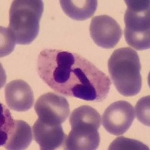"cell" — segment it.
<instances>
[{
    "label": "cell",
    "mask_w": 150,
    "mask_h": 150,
    "mask_svg": "<svg viewBox=\"0 0 150 150\" xmlns=\"http://www.w3.org/2000/svg\"><path fill=\"white\" fill-rule=\"evenodd\" d=\"M37 69L41 80L63 96L101 102L109 94L110 79L76 53L44 50L38 57Z\"/></svg>",
    "instance_id": "6da1fadb"
},
{
    "label": "cell",
    "mask_w": 150,
    "mask_h": 150,
    "mask_svg": "<svg viewBox=\"0 0 150 150\" xmlns=\"http://www.w3.org/2000/svg\"><path fill=\"white\" fill-rule=\"evenodd\" d=\"M108 71L116 90L125 97L134 96L142 88L140 58L134 50H116L108 60Z\"/></svg>",
    "instance_id": "7a4b0ae2"
},
{
    "label": "cell",
    "mask_w": 150,
    "mask_h": 150,
    "mask_svg": "<svg viewBox=\"0 0 150 150\" xmlns=\"http://www.w3.org/2000/svg\"><path fill=\"white\" fill-rule=\"evenodd\" d=\"M44 12L41 0H15L9 11L8 30L16 44L28 45L39 33L40 21Z\"/></svg>",
    "instance_id": "3957f363"
},
{
    "label": "cell",
    "mask_w": 150,
    "mask_h": 150,
    "mask_svg": "<svg viewBox=\"0 0 150 150\" xmlns=\"http://www.w3.org/2000/svg\"><path fill=\"white\" fill-rule=\"evenodd\" d=\"M128 8L124 16V35L127 44L137 50L150 47V2L126 0Z\"/></svg>",
    "instance_id": "277c9868"
},
{
    "label": "cell",
    "mask_w": 150,
    "mask_h": 150,
    "mask_svg": "<svg viewBox=\"0 0 150 150\" xmlns=\"http://www.w3.org/2000/svg\"><path fill=\"white\" fill-rule=\"evenodd\" d=\"M1 146L6 149H26L33 139V129L26 122L14 120L5 107L2 106Z\"/></svg>",
    "instance_id": "5b68a950"
},
{
    "label": "cell",
    "mask_w": 150,
    "mask_h": 150,
    "mask_svg": "<svg viewBox=\"0 0 150 150\" xmlns=\"http://www.w3.org/2000/svg\"><path fill=\"white\" fill-rule=\"evenodd\" d=\"M35 110L38 119L44 122L61 125L70 113V107L63 96L47 92L40 96L35 104Z\"/></svg>",
    "instance_id": "8992f818"
},
{
    "label": "cell",
    "mask_w": 150,
    "mask_h": 150,
    "mask_svg": "<svg viewBox=\"0 0 150 150\" xmlns=\"http://www.w3.org/2000/svg\"><path fill=\"white\" fill-rule=\"evenodd\" d=\"M135 118L134 108L129 102L119 101L112 103L103 113L102 124L112 135H122L130 128Z\"/></svg>",
    "instance_id": "52a82bcc"
},
{
    "label": "cell",
    "mask_w": 150,
    "mask_h": 150,
    "mask_svg": "<svg viewBox=\"0 0 150 150\" xmlns=\"http://www.w3.org/2000/svg\"><path fill=\"white\" fill-rule=\"evenodd\" d=\"M89 33L95 44L104 49L114 47L122 36L120 24L108 15L94 17L91 21Z\"/></svg>",
    "instance_id": "ba28073f"
},
{
    "label": "cell",
    "mask_w": 150,
    "mask_h": 150,
    "mask_svg": "<svg viewBox=\"0 0 150 150\" xmlns=\"http://www.w3.org/2000/svg\"><path fill=\"white\" fill-rule=\"evenodd\" d=\"M98 128L89 125H77L71 127V131L65 140L66 150H95L100 144Z\"/></svg>",
    "instance_id": "9c48e42d"
},
{
    "label": "cell",
    "mask_w": 150,
    "mask_h": 150,
    "mask_svg": "<svg viewBox=\"0 0 150 150\" xmlns=\"http://www.w3.org/2000/svg\"><path fill=\"white\" fill-rule=\"evenodd\" d=\"M5 102L11 110L25 112L33 108L34 95L30 86L23 80H13L5 89Z\"/></svg>",
    "instance_id": "30bf717a"
},
{
    "label": "cell",
    "mask_w": 150,
    "mask_h": 150,
    "mask_svg": "<svg viewBox=\"0 0 150 150\" xmlns=\"http://www.w3.org/2000/svg\"><path fill=\"white\" fill-rule=\"evenodd\" d=\"M33 130L35 140L41 150L56 149L62 145L66 138L62 124H49L38 119Z\"/></svg>",
    "instance_id": "8fae6325"
},
{
    "label": "cell",
    "mask_w": 150,
    "mask_h": 150,
    "mask_svg": "<svg viewBox=\"0 0 150 150\" xmlns=\"http://www.w3.org/2000/svg\"><path fill=\"white\" fill-rule=\"evenodd\" d=\"M59 2L65 14L77 21H86L92 17L98 6L96 0H61Z\"/></svg>",
    "instance_id": "7c38bea8"
},
{
    "label": "cell",
    "mask_w": 150,
    "mask_h": 150,
    "mask_svg": "<svg viewBox=\"0 0 150 150\" xmlns=\"http://www.w3.org/2000/svg\"><path fill=\"white\" fill-rule=\"evenodd\" d=\"M69 122L71 127L77 125H90L99 128L101 125V118L96 109L84 105L74 110Z\"/></svg>",
    "instance_id": "4fadbf2b"
},
{
    "label": "cell",
    "mask_w": 150,
    "mask_h": 150,
    "mask_svg": "<svg viewBox=\"0 0 150 150\" xmlns=\"http://www.w3.org/2000/svg\"><path fill=\"white\" fill-rule=\"evenodd\" d=\"M110 150H128V149H147L149 148L147 146L143 144L140 141L132 139H128L124 137H120L115 139L109 146Z\"/></svg>",
    "instance_id": "5bb4252c"
},
{
    "label": "cell",
    "mask_w": 150,
    "mask_h": 150,
    "mask_svg": "<svg viewBox=\"0 0 150 150\" xmlns=\"http://www.w3.org/2000/svg\"><path fill=\"white\" fill-rule=\"evenodd\" d=\"M150 96H147L140 98L135 107V116L140 122L144 125L149 126V100Z\"/></svg>",
    "instance_id": "9a60e30c"
},
{
    "label": "cell",
    "mask_w": 150,
    "mask_h": 150,
    "mask_svg": "<svg viewBox=\"0 0 150 150\" xmlns=\"http://www.w3.org/2000/svg\"><path fill=\"white\" fill-rule=\"evenodd\" d=\"M15 39L8 29L1 27V57L10 54L15 45Z\"/></svg>",
    "instance_id": "2e32d148"
}]
</instances>
